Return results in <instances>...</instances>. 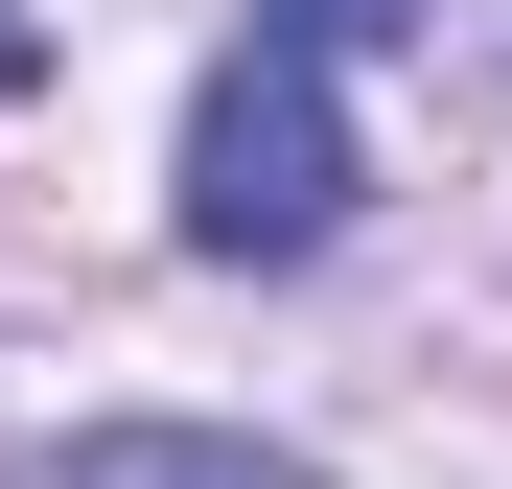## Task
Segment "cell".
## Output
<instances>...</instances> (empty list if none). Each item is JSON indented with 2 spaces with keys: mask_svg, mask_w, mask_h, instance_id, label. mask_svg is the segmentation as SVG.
Segmentation results:
<instances>
[{
  "mask_svg": "<svg viewBox=\"0 0 512 489\" xmlns=\"http://www.w3.org/2000/svg\"><path fill=\"white\" fill-rule=\"evenodd\" d=\"M24 489H303L280 443H210V420H94V443H47Z\"/></svg>",
  "mask_w": 512,
  "mask_h": 489,
  "instance_id": "obj_2",
  "label": "cell"
},
{
  "mask_svg": "<svg viewBox=\"0 0 512 489\" xmlns=\"http://www.w3.org/2000/svg\"><path fill=\"white\" fill-rule=\"evenodd\" d=\"M0 70H24V24H0Z\"/></svg>",
  "mask_w": 512,
  "mask_h": 489,
  "instance_id": "obj_4",
  "label": "cell"
},
{
  "mask_svg": "<svg viewBox=\"0 0 512 489\" xmlns=\"http://www.w3.org/2000/svg\"><path fill=\"white\" fill-rule=\"evenodd\" d=\"M350 117H326V70L303 47H233L210 70V117H187V257H326L350 233Z\"/></svg>",
  "mask_w": 512,
  "mask_h": 489,
  "instance_id": "obj_1",
  "label": "cell"
},
{
  "mask_svg": "<svg viewBox=\"0 0 512 489\" xmlns=\"http://www.w3.org/2000/svg\"><path fill=\"white\" fill-rule=\"evenodd\" d=\"M443 0H256V47H303V70H350V47H419Z\"/></svg>",
  "mask_w": 512,
  "mask_h": 489,
  "instance_id": "obj_3",
  "label": "cell"
}]
</instances>
